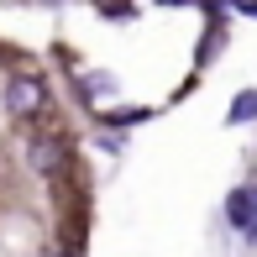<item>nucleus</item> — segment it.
Segmentation results:
<instances>
[{
  "label": "nucleus",
  "instance_id": "2",
  "mask_svg": "<svg viewBox=\"0 0 257 257\" xmlns=\"http://www.w3.org/2000/svg\"><path fill=\"white\" fill-rule=\"evenodd\" d=\"M6 110L16 115V121H32V115L48 110V84H42L37 74H16L6 84Z\"/></svg>",
  "mask_w": 257,
  "mask_h": 257
},
{
  "label": "nucleus",
  "instance_id": "6",
  "mask_svg": "<svg viewBox=\"0 0 257 257\" xmlns=\"http://www.w3.org/2000/svg\"><path fill=\"white\" fill-rule=\"evenodd\" d=\"M236 11H247V16H257V0H236Z\"/></svg>",
  "mask_w": 257,
  "mask_h": 257
},
{
  "label": "nucleus",
  "instance_id": "1",
  "mask_svg": "<svg viewBox=\"0 0 257 257\" xmlns=\"http://www.w3.org/2000/svg\"><path fill=\"white\" fill-rule=\"evenodd\" d=\"M27 163H32V173H42V179H58V173L68 168V137L63 132H37L27 142Z\"/></svg>",
  "mask_w": 257,
  "mask_h": 257
},
{
  "label": "nucleus",
  "instance_id": "7",
  "mask_svg": "<svg viewBox=\"0 0 257 257\" xmlns=\"http://www.w3.org/2000/svg\"><path fill=\"white\" fill-rule=\"evenodd\" d=\"M163 6H184V0H163Z\"/></svg>",
  "mask_w": 257,
  "mask_h": 257
},
{
  "label": "nucleus",
  "instance_id": "4",
  "mask_svg": "<svg viewBox=\"0 0 257 257\" xmlns=\"http://www.w3.org/2000/svg\"><path fill=\"white\" fill-rule=\"evenodd\" d=\"M241 121H257V89H241L236 105H231V126H241Z\"/></svg>",
  "mask_w": 257,
  "mask_h": 257
},
{
  "label": "nucleus",
  "instance_id": "5",
  "mask_svg": "<svg viewBox=\"0 0 257 257\" xmlns=\"http://www.w3.org/2000/svg\"><path fill=\"white\" fill-rule=\"evenodd\" d=\"M105 16H132V0H95Z\"/></svg>",
  "mask_w": 257,
  "mask_h": 257
},
{
  "label": "nucleus",
  "instance_id": "3",
  "mask_svg": "<svg viewBox=\"0 0 257 257\" xmlns=\"http://www.w3.org/2000/svg\"><path fill=\"white\" fill-rule=\"evenodd\" d=\"M226 220L241 231L247 241H257V194L252 189H231V200H226Z\"/></svg>",
  "mask_w": 257,
  "mask_h": 257
}]
</instances>
